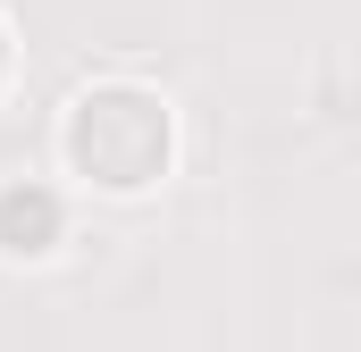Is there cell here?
Listing matches in <instances>:
<instances>
[{
  "label": "cell",
  "instance_id": "cell-1",
  "mask_svg": "<svg viewBox=\"0 0 361 352\" xmlns=\"http://www.w3.org/2000/svg\"><path fill=\"white\" fill-rule=\"evenodd\" d=\"M68 160H76V176L109 184V193L152 184V176L169 168V109L152 92H135V84L85 92L76 118H68Z\"/></svg>",
  "mask_w": 361,
  "mask_h": 352
},
{
  "label": "cell",
  "instance_id": "cell-2",
  "mask_svg": "<svg viewBox=\"0 0 361 352\" xmlns=\"http://www.w3.org/2000/svg\"><path fill=\"white\" fill-rule=\"evenodd\" d=\"M51 235H59V201L8 184V193H0V244H8V252H51Z\"/></svg>",
  "mask_w": 361,
  "mask_h": 352
},
{
  "label": "cell",
  "instance_id": "cell-3",
  "mask_svg": "<svg viewBox=\"0 0 361 352\" xmlns=\"http://www.w3.org/2000/svg\"><path fill=\"white\" fill-rule=\"evenodd\" d=\"M0 68H8V34H0Z\"/></svg>",
  "mask_w": 361,
  "mask_h": 352
}]
</instances>
